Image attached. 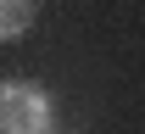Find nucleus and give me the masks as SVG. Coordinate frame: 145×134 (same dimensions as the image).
Listing matches in <instances>:
<instances>
[{
  "mask_svg": "<svg viewBox=\"0 0 145 134\" xmlns=\"http://www.w3.org/2000/svg\"><path fill=\"white\" fill-rule=\"evenodd\" d=\"M34 22V0H0V39H22Z\"/></svg>",
  "mask_w": 145,
  "mask_h": 134,
  "instance_id": "nucleus-2",
  "label": "nucleus"
},
{
  "mask_svg": "<svg viewBox=\"0 0 145 134\" xmlns=\"http://www.w3.org/2000/svg\"><path fill=\"white\" fill-rule=\"evenodd\" d=\"M0 134H56L50 95L28 78H6L0 90Z\"/></svg>",
  "mask_w": 145,
  "mask_h": 134,
  "instance_id": "nucleus-1",
  "label": "nucleus"
}]
</instances>
